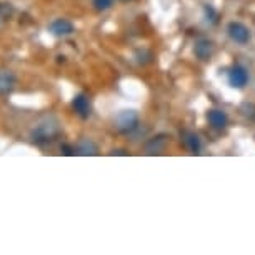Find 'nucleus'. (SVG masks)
Here are the masks:
<instances>
[{
    "mask_svg": "<svg viewBox=\"0 0 255 255\" xmlns=\"http://www.w3.org/2000/svg\"><path fill=\"white\" fill-rule=\"evenodd\" d=\"M60 135V125L55 117H45L40 124L35 125V128L30 133V138L37 145H47L52 143Z\"/></svg>",
    "mask_w": 255,
    "mask_h": 255,
    "instance_id": "f257e3e1",
    "label": "nucleus"
},
{
    "mask_svg": "<svg viewBox=\"0 0 255 255\" xmlns=\"http://www.w3.org/2000/svg\"><path fill=\"white\" fill-rule=\"evenodd\" d=\"M138 127V114L135 110H122L117 117H115V128L124 133V135H128L133 130H137Z\"/></svg>",
    "mask_w": 255,
    "mask_h": 255,
    "instance_id": "f03ea898",
    "label": "nucleus"
},
{
    "mask_svg": "<svg viewBox=\"0 0 255 255\" xmlns=\"http://www.w3.org/2000/svg\"><path fill=\"white\" fill-rule=\"evenodd\" d=\"M227 32H229V37L240 45H245L250 40L249 27L244 25V23H240V22H230L229 27H227Z\"/></svg>",
    "mask_w": 255,
    "mask_h": 255,
    "instance_id": "7ed1b4c3",
    "label": "nucleus"
},
{
    "mask_svg": "<svg viewBox=\"0 0 255 255\" xmlns=\"http://www.w3.org/2000/svg\"><path fill=\"white\" fill-rule=\"evenodd\" d=\"M72 109L74 112L82 119H89L90 114H92V104H90L89 95L85 94H77L74 100H72Z\"/></svg>",
    "mask_w": 255,
    "mask_h": 255,
    "instance_id": "20e7f679",
    "label": "nucleus"
},
{
    "mask_svg": "<svg viewBox=\"0 0 255 255\" xmlns=\"http://www.w3.org/2000/svg\"><path fill=\"white\" fill-rule=\"evenodd\" d=\"M229 84L234 89H244L249 84V72L242 65H234L229 70Z\"/></svg>",
    "mask_w": 255,
    "mask_h": 255,
    "instance_id": "39448f33",
    "label": "nucleus"
},
{
    "mask_svg": "<svg viewBox=\"0 0 255 255\" xmlns=\"http://www.w3.org/2000/svg\"><path fill=\"white\" fill-rule=\"evenodd\" d=\"M49 32L55 37H67L75 32V25L67 18H55L49 23Z\"/></svg>",
    "mask_w": 255,
    "mask_h": 255,
    "instance_id": "423d86ee",
    "label": "nucleus"
},
{
    "mask_svg": "<svg viewBox=\"0 0 255 255\" xmlns=\"http://www.w3.org/2000/svg\"><path fill=\"white\" fill-rule=\"evenodd\" d=\"M17 77L12 70L0 69V95H8L15 89Z\"/></svg>",
    "mask_w": 255,
    "mask_h": 255,
    "instance_id": "0eeeda50",
    "label": "nucleus"
},
{
    "mask_svg": "<svg viewBox=\"0 0 255 255\" xmlns=\"http://www.w3.org/2000/svg\"><path fill=\"white\" fill-rule=\"evenodd\" d=\"M168 143V137L165 133H158V135L152 137L150 140L145 143V153L147 155H158V153H162L165 150Z\"/></svg>",
    "mask_w": 255,
    "mask_h": 255,
    "instance_id": "6e6552de",
    "label": "nucleus"
},
{
    "mask_svg": "<svg viewBox=\"0 0 255 255\" xmlns=\"http://www.w3.org/2000/svg\"><path fill=\"white\" fill-rule=\"evenodd\" d=\"M214 50H215V45H214V42L209 40V38H199V40L195 42L194 52H195L197 59L209 60L212 54H214Z\"/></svg>",
    "mask_w": 255,
    "mask_h": 255,
    "instance_id": "1a4fd4ad",
    "label": "nucleus"
},
{
    "mask_svg": "<svg viewBox=\"0 0 255 255\" xmlns=\"http://www.w3.org/2000/svg\"><path fill=\"white\" fill-rule=\"evenodd\" d=\"M207 120H209V124L214 128H225L229 124L227 114H225L224 110H219V109L209 110V114H207Z\"/></svg>",
    "mask_w": 255,
    "mask_h": 255,
    "instance_id": "9d476101",
    "label": "nucleus"
},
{
    "mask_svg": "<svg viewBox=\"0 0 255 255\" xmlns=\"http://www.w3.org/2000/svg\"><path fill=\"white\" fill-rule=\"evenodd\" d=\"M99 153V147L95 145V142H92L90 138H82V140L75 145V155H97Z\"/></svg>",
    "mask_w": 255,
    "mask_h": 255,
    "instance_id": "9b49d317",
    "label": "nucleus"
},
{
    "mask_svg": "<svg viewBox=\"0 0 255 255\" xmlns=\"http://www.w3.org/2000/svg\"><path fill=\"white\" fill-rule=\"evenodd\" d=\"M182 140H184V145L189 148V150L192 153H200V148H202V143H200V138L197 133L194 132H189V130H185V132H182Z\"/></svg>",
    "mask_w": 255,
    "mask_h": 255,
    "instance_id": "f8f14e48",
    "label": "nucleus"
},
{
    "mask_svg": "<svg viewBox=\"0 0 255 255\" xmlns=\"http://www.w3.org/2000/svg\"><path fill=\"white\" fill-rule=\"evenodd\" d=\"M92 3L97 10H107V8L112 7L114 0H92Z\"/></svg>",
    "mask_w": 255,
    "mask_h": 255,
    "instance_id": "ddd939ff",
    "label": "nucleus"
},
{
    "mask_svg": "<svg viewBox=\"0 0 255 255\" xmlns=\"http://www.w3.org/2000/svg\"><path fill=\"white\" fill-rule=\"evenodd\" d=\"M205 15H207V20H210L212 23H217L219 15H217V12H215L210 5H205Z\"/></svg>",
    "mask_w": 255,
    "mask_h": 255,
    "instance_id": "4468645a",
    "label": "nucleus"
},
{
    "mask_svg": "<svg viewBox=\"0 0 255 255\" xmlns=\"http://www.w3.org/2000/svg\"><path fill=\"white\" fill-rule=\"evenodd\" d=\"M12 7L8 3H0V20H3L5 17H10Z\"/></svg>",
    "mask_w": 255,
    "mask_h": 255,
    "instance_id": "2eb2a0df",
    "label": "nucleus"
},
{
    "mask_svg": "<svg viewBox=\"0 0 255 255\" xmlns=\"http://www.w3.org/2000/svg\"><path fill=\"white\" fill-rule=\"evenodd\" d=\"M60 148H62V153H64V155H75V147L64 143V145H62Z\"/></svg>",
    "mask_w": 255,
    "mask_h": 255,
    "instance_id": "dca6fc26",
    "label": "nucleus"
},
{
    "mask_svg": "<svg viewBox=\"0 0 255 255\" xmlns=\"http://www.w3.org/2000/svg\"><path fill=\"white\" fill-rule=\"evenodd\" d=\"M110 155H127V152L125 150H112L110 152Z\"/></svg>",
    "mask_w": 255,
    "mask_h": 255,
    "instance_id": "f3484780",
    "label": "nucleus"
},
{
    "mask_svg": "<svg viewBox=\"0 0 255 255\" xmlns=\"http://www.w3.org/2000/svg\"><path fill=\"white\" fill-rule=\"evenodd\" d=\"M120 2H130V0H120Z\"/></svg>",
    "mask_w": 255,
    "mask_h": 255,
    "instance_id": "a211bd4d",
    "label": "nucleus"
}]
</instances>
